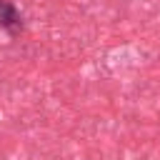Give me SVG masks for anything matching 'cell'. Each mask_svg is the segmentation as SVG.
<instances>
[{"label": "cell", "mask_w": 160, "mask_h": 160, "mask_svg": "<svg viewBox=\"0 0 160 160\" xmlns=\"http://www.w3.org/2000/svg\"><path fill=\"white\" fill-rule=\"evenodd\" d=\"M0 28L10 38H18L22 32V15L10 0H0Z\"/></svg>", "instance_id": "cell-1"}]
</instances>
